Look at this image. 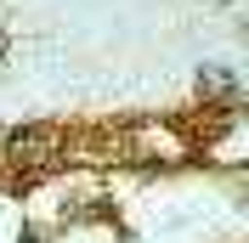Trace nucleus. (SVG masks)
<instances>
[{
	"instance_id": "obj_1",
	"label": "nucleus",
	"mask_w": 249,
	"mask_h": 243,
	"mask_svg": "<svg viewBox=\"0 0 249 243\" xmlns=\"http://www.w3.org/2000/svg\"><path fill=\"white\" fill-rule=\"evenodd\" d=\"M51 147H57V130H46V124H34V130H12V136H6V153H12L17 164H23V158L40 164Z\"/></svg>"
},
{
	"instance_id": "obj_2",
	"label": "nucleus",
	"mask_w": 249,
	"mask_h": 243,
	"mask_svg": "<svg viewBox=\"0 0 249 243\" xmlns=\"http://www.w3.org/2000/svg\"><path fill=\"white\" fill-rule=\"evenodd\" d=\"M0 68H6V29H0Z\"/></svg>"
}]
</instances>
